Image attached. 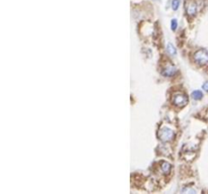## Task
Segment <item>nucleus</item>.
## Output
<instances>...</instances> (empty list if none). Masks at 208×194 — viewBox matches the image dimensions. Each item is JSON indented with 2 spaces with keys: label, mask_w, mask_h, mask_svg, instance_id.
I'll return each mask as SVG.
<instances>
[{
  "label": "nucleus",
  "mask_w": 208,
  "mask_h": 194,
  "mask_svg": "<svg viewBox=\"0 0 208 194\" xmlns=\"http://www.w3.org/2000/svg\"><path fill=\"white\" fill-rule=\"evenodd\" d=\"M179 4H180V0H173V2H172L173 9H174V10H177L179 7Z\"/></svg>",
  "instance_id": "nucleus-9"
},
{
  "label": "nucleus",
  "mask_w": 208,
  "mask_h": 194,
  "mask_svg": "<svg viewBox=\"0 0 208 194\" xmlns=\"http://www.w3.org/2000/svg\"><path fill=\"white\" fill-rule=\"evenodd\" d=\"M171 165H170L168 162H163L160 166V171H162V174H169L170 171H171Z\"/></svg>",
  "instance_id": "nucleus-6"
},
{
  "label": "nucleus",
  "mask_w": 208,
  "mask_h": 194,
  "mask_svg": "<svg viewBox=\"0 0 208 194\" xmlns=\"http://www.w3.org/2000/svg\"><path fill=\"white\" fill-rule=\"evenodd\" d=\"M159 139H162V142H170L172 141L173 138L175 136V132L174 129H172L171 128H168V126H162L160 128L159 130Z\"/></svg>",
  "instance_id": "nucleus-1"
},
{
  "label": "nucleus",
  "mask_w": 208,
  "mask_h": 194,
  "mask_svg": "<svg viewBox=\"0 0 208 194\" xmlns=\"http://www.w3.org/2000/svg\"><path fill=\"white\" fill-rule=\"evenodd\" d=\"M198 10V6L194 1H189L187 4H186V11L189 16H194L195 14L197 13Z\"/></svg>",
  "instance_id": "nucleus-4"
},
{
  "label": "nucleus",
  "mask_w": 208,
  "mask_h": 194,
  "mask_svg": "<svg viewBox=\"0 0 208 194\" xmlns=\"http://www.w3.org/2000/svg\"><path fill=\"white\" fill-rule=\"evenodd\" d=\"M182 192H187V193H195L196 192V190H194V189H191V188H185V189H183L182 190Z\"/></svg>",
  "instance_id": "nucleus-10"
},
{
  "label": "nucleus",
  "mask_w": 208,
  "mask_h": 194,
  "mask_svg": "<svg viewBox=\"0 0 208 194\" xmlns=\"http://www.w3.org/2000/svg\"><path fill=\"white\" fill-rule=\"evenodd\" d=\"M175 73H176V68L173 65H170V64L166 65L162 70V74L166 76H173L175 75Z\"/></svg>",
  "instance_id": "nucleus-5"
},
{
  "label": "nucleus",
  "mask_w": 208,
  "mask_h": 194,
  "mask_svg": "<svg viewBox=\"0 0 208 194\" xmlns=\"http://www.w3.org/2000/svg\"><path fill=\"white\" fill-rule=\"evenodd\" d=\"M176 28H177V20L176 19H173L172 20V30H175Z\"/></svg>",
  "instance_id": "nucleus-11"
},
{
  "label": "nucleus",
  "mask_w": 208,
  "mask_h": 194,
  "mask_svg": "<svg viewBox=\"0 0 208 194\" xmlns=\"http://www.w3.org/2000/svg\"><path fill=\"white\" fill-rule=\"evenodd\" d=\"M202 88L204 89L205 91H208V82H205L203 85H202Z\"/></svg>",
  "instance_id": "nucleus-12"
},
{
  "label": "nucleus",
  "mask_w": 208,
  "mask_h": 194,
  "mask_svg": "<svg viewBox=\"0 0 208 194\" xmlns=\"http://www.w3.org/2000/svg\"><path fill=\"white\" fill-rule=\"evenodd\" d=\"M191 97L193 98V99H195V100H200V99H202L203 93L201 91H199V90H195V91L192 92Z\"/></svg>",
  "instance_id": "nucleus-7"
},
{
  "label": "nucleus",
  "mask_w": 208,
  "mask_h": 194,
  "mask_svg": "<svg viewBox=\"0 0 208 194\" xmlns=\"http://www.w3.org/2000/svg\"><path fill=\"white\" fill-rule=\"evenodd\" d=\"M195 62L200 65H204L208 63V52L206 50H199L194 55Z\"/></svg>",
  "instance_id": "nucleus-2"
},
{
  "label": "nucleus",
  "mask_w": 208,
  "mask_h": 194,
  "mask_svg": "<svg viewBox=\"0 0 208 194\" xmlns=\"http://www.w3.org/2000/svg\"><path fill=\"white\" fill-rule=\"evenodd\" d=\"M166 51H168V53L171 56H175L176 53H177V50H176V48L173 46L172 44H168V46H166Z\"/></svg>",
  "instance_id": "nucleus-8"
},
{
  "label": "nucleus",
  "mask_w": 208,
  "mask_h": 194,
  "mask_svg": "<svg viewBox=\"0 0 208 194\" xmlns=\"http://www.w3.org/2000/svg\"><path fill=\"white\" fill-rule=\"evenodd\" d=\"M173 102H174L175 105L184 106V105H186V103L188 102V99L184 94L179 93V94L174 95V97H173Z\"/></svg>",
  "instance_id": "nucleus-3"
}]
</instances>
